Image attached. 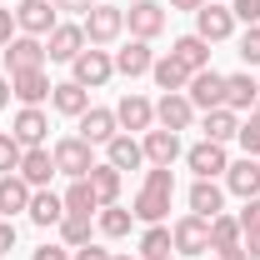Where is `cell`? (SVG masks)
I'll list each match as a JSON object with an SVG mask.
<instances>
[{"mask_svg":"<svg viewBox=\"0 0 260 260\" xmlns=\"http://www.w3.org/2000/svg\"><path fill=\"white\" fill-rule=\"evenodd\" d=\"M170 200H175V175H170V165H150V170H145V185H140L135 205H130V215L145 220V225H165Z\"/></svg>","mask_w":260,"mask_h":260,"instance_id":"6da1fadb","label":"cell"},{"mask_svg":"<svg viewBox=\"0 0 260 260\" xmlns=\"http://www.w3.org/2000/svg\"><path fill=\"white\" fill-rule=\"evenodd\" d=\"M80 25H85V40L105 50V45H115V40L125 35V10H120V5H110V0H95V5L85 10V20H80Z\"/></svg>","mask_w":260,"mask_h":260,"instance_id":"7a4b0ae2","label":"cell"},{"mask_svg":"<svg viewBox=\"0 0 260 260\" xmlns=\"http://www.w3.org/2000/svg\"><path fill=\"white\" fill-rule=\"evenodd\" d=\"M50 155H55V170L70 175V180H85L90 170H95V145H85L80 135H65L50 145Z\"/></svg>","mask_w":260,"mask_h":260,"instance_id":"3957f363","label":"cell"},{"mask_svg":"<svg viewBox=\"0 0 260 260\" xmlns=\"http://www.w3.org/2000/svg\"><path fill=\"white\" fill-rule=\"evenodd\" d=\"M70 70H75V75H70L75 85H85V90H100V85L115 75V55H110V50H100V45H85V50L70 60Z\"/></svg>","mask_w":260,"mask_h":260,"instance_id":"277c9868","label":"cell"},{"mask_svg":"<svg viewBox=\"0 0 260 260\" xmlns=\"http://www.w3.org/2000/svg\"><path fill=\"white\" fill-rule=\"evenodd\" d=\"M195 35H200L205 45H220V40H230V35H235V15H230V5H220V0H205V5L195 10Z\"/></svg>","mask_w":260,"mask_h":260,"instance_id":"5b68a950","label":"cell"},{"mask_svg":"<svg viewBox=\"0 0 260 260\" xmlns=\"http://www.w3.org/2000/svg\"><path fill=\"white\" fill-rule=\"evenodd\" d=\"M125 30H130V40H155L165 30V5L160 0H135L125 10Z\"/></svg>","mask_w":260,"mask_h":260,"instance_id":"8992f818","label":"cell"},{"mask_svg":"<svg viewBox=\"0 0 260 260\" xmlns=\"http://www.w3.org/2000/svg\"><path fill=\"white\" fill-rule=\"evenodd\" d=\"M10 135H15L25 150H35V145H45V140H50V115H45L40 105H20V110H15V120H10Z\"/></svg>","mask_w":260,"mask_h":260,"instance_id":"52a82bcc","label":"cell"},{"mask_svg":"<svg viewBox=\"0 0 260 260\" xmlns=\"http://www.w3.org/2000/svg\"><path fill=\"white\" fill-rule=\"evenodd\" d=\"M185 95H190L195 110H215V105H225V75L220 70H195L190 75V85H185Z\"/></svg>","mask_w":260,"mask_h":260,"instance_id":"ba28073f","label":"cell"},{"mask_svg":"<svg viewBox=\"0 0 260 260\" xmlns=\"http://www.w3.org/2000/svg\"><path fill=\"white\" fill-rule=\"evenodd\" d=\"M85 45H90V40H85V25H75V20H60L55 30L45 35V60H75Z\"/></svg>","mask_w":260,"mask_h":260,"instance_id":"9c48e42d","label":"cell"},{"mask_svg":"<svg viewBox=\"0 0 260 260\" xmlns=\"http://www.w3.org/2000/svg\"><path fill=\"white\" fill-rule=\"evenodd\" d=\"M170 240H175L180 255H205V250H210V220H200V215H180V220L170 225Z\"/></svg>","mask_w":260,"mask_h":260,"instance_id":"30bf717a","label":"cell"},{"mask_svg":"<svg viewBox=\"0 0 260 260\" xmlns=\"http://www.w3.org/2000/svg\"><path fill=\"white\" fill-rule=\"evenodd\" d=\"M190 120H195V105H190V95L185 90H170V95H160L155 100V125L160 130H190Z\"/></svg>","mask_w":260,"mask_h":260,"instance_id":"8fae6325","label":"cell"},{"mask_svg":"<svg viewBox=\"0 0 260 260\" xmlns=\"http://www.w3.org/2000/svg\"><path fill=\"white\" fill-rule=\"evenodd\" d=\"M15 25H20V35H40L45 40L60 20H55V5L50 0H20L15 5Z\"/></svg>","mask_w":260,"mask_h":260,"instance_id":"7c38bea8","label":"cell"},{"mask_svg":"<svg viewBox=\"0 0 260 260\" xmlns=\"http://www.w3.org/2000/svg\"><path fill=\"white\" fill-rule=\"evenodd\" d=\"M15 175H20L30 190H50V175H60V170H55V155H50V145H35V150H25Z\"/></svg>","mask_w":260,"mask_h":260,"instance_id":"4fadbf2b","label":"cell"},{"mask_svg":"<svg viewBox=\"0 0 260 260\" xmlns=\"http://www.w3.org/2000/svg\"><path fill=\"white\" fill-rule=\"evenodd\" d=\"M185 165L195 170V180H215V175H225L230 160H225V145H215V140H200L185 150Z\"/></svg>","mask_w":260,"mask_h":260,"instance_id":"5bb4252c","label":"cell"},{"mask_svg":"<svg viewBox=\"0 0 260 260\" xmlns=\"http://www.w3.org/2000/svg\"><path fill=\"white\" fill-rule=\"evenodd\" d=\"M120 135V120H115V110H105V105H90L85 115H80V140L85 145H110Z\"/></svg>","mask_w":260,"mask_h":260,"instance_id":"9a60e30c","label":"cell"},{"mask_svg":"<svg viewBox=\"0 0 260 260\" xmlns=\"http://www.w3.org/2000/svg\"><path fill=\"white\" fill-rule=\"evenodd\" d=\"M225 190L240 195V200H255V195H260V160H255V155L230 160V170H225Z\"/></svg>","mask_w":260,"mask_h":260,"instance_id":"2e32d148","label":"cell"},{"mask_svg":"<svg viewBox=\"0 0 260 260\" xmlns=\"http://www.w3.org/2000/svg\"><path fill=\"white\" fill-rule=\"evenodd\" d=\"M50 75H45V65L40 70H15L10 75V95L20 100V105H40V100H50Z\"/></svg>","mask_w":260,"mask_h":260,"instance_id":"e0dca14e","label":"cell"},{"mask_svg":"<svg viewBox=\"0 0 260 260\" xmlns=\"http://www.w3.org/2000/svg\"><path fill=\"white\" fill-rule=\"evenodd\" d=\"M140 150H145V165H175L180 160V135L150 125L145 135H140Z\"/></svg>","mask_w":260,"mask_h":260,"instance_id":"ac0fdd59","label":"cell"},{"mask_svg":"<svg viewBox=\"0 0 260 260\" xmlns=\"http://www.w3.org/2000/svg\"><path fill=\"white\" fill-rule=\"evenodd\" d=\"M5 65H10V75L15 70H40L45 65V40L40 35H15L5 45Z\"/></svg>","mask_w":260,"mask_h":260,"instance_id":"d6986e66","label":"cell"},{"mask_svg":"<svg viewBox=\"0 0 260 260\" xmlns=\"http://www.w3.org/2000/svg\"><path fill=\"white\" fill-rule=\"evenodd\" d=\"M225 105L235 110V115H245V110H255V105H260V80L250 75V70L225 75Z\"/></svg>","mask_w":260,"mask_h":260,"instance_id":"ffe728a7","label":"cell"},{"mask_svg":"<svg viewBox=\"0 0 260 260\" xmlns=\"http://www.w3.org/2000/svg\"><path fill=\"white\" fill-rule=\"evenodd\" d=\"M150 65H155L150 40H130V45H120V50H115V75H125V80H135V75H150Z\"/></svg>","mask_w":260,"mask_h":260,"instance_id":"44dd1931","label":"cell"},{"mask_svg":"<svg viewBox=\"0 0 260 260\" xmlns=\"http://www.w3.org/2000/svg\"><path fill=\"white\" fill-rule=\"evenodd\" d=\"M115 120H120V130H140V135H145V130L155 125V105L130 90V95H120V105H115Z\"/></svg>","mask_w":260,"mask_h":260,"instance_id":"7402d4cb","label":"cell"},{"mask_svg":"<svg viewBox=\"0 0 260 260\" xmlns=\"http://www.w3.org/2000/svg\"><path fill=\"white\" fill-rule=\"evenodd\" d=\"M105 165H115L120 175H125V170H140V165H145V150H140V140H135L130 130H120V135L105 145Z\"/></svg>","mask_w":260,"mask_h":260,"instance_id":"603a6c76","label":"cell"},{"mask_svg":"<svg viewBox=\"0 0 260 260\" xmlns=\"http://www.w3.org/2000/svg\"><path fill=\"white\" fill-rule=\"evenodd\" d=\"M220 210H225V190H220L215 180H195V185H190V215L215 220Z\"/></svg>","mask_w":260,"mask_h":260,"instance_id":"cb8c5ba5","label":"cell"},{"mask_svg":"<svg viewBox=\"0 0 260 260\" xmlns=\"http://www.w3.org/2000/svg\"><path fill=\"white\" fill-rule=\"evenodd\" d=\"M50 105H55L60 115H70V120H80V115L90 110V90H85V85H75V80H60V85L50 90Z\"/></svg>","mask_w":260,"mask_h":260,"instance_id":"d4e9b609","label":"cell"},{"mask_svg":"<svg viewBox=\"0 0 260 260\" xmlns=\"http://www.w3.org/2000/svg\"><path fill=\"white\" fill-rule=\"evenodd\" d=\"M200 130H205V140L225 145V140H235V135H240V115H235L230 105H215V110H205V120H200Z\"/></svg>","mask_w":260,"mask_h":260,"instance_id":"484cf974","label":"cell"},{"mask_svg":"<svg viewBox=\"0 0 260 260\" xmlns=\"http://www.w3.org/2000/svg\"><path fill=\"white\" fill-rule=\"evenodd\" d=\"M25 215H30V225L50 230V225H60V220H65V200H60L55 190H35V195H30V210H25Z\"/></svg>","mask_w":260,"mask_h":260,"instance_id":"4316f807","label":"cell"},{"mask_svg":"<svg viewBox=\"0 0 260 260\" xmlns=\"http://www.w3.org/2000/svg\"><path fill=\"white\" fill-rule=\"evenodd\" d=\"M30 185L20 180V175H0V220H10V215H20V210H30Z\"/></svg>","mask_w":260,"mask_h":260,"instance_id":"83f0119b","label":"cell"},{"mask_svg":"<svg viewBox=\"0 0 260 260\" xmlns=\"http://www.w3.org/2000/svg\"><path fill=\"white\" fill-rule=\"evenodd\" d=\"M150 75H155V85H160L165 95H170V90H185V85H190V70L175 60V55H155Z\"/></svg>","mask_w":260,"mask_h":260,"instance_id":"f1b7e54d","label":"cell"},{"mask_svg":"<svg viewBox=\"0 0 260 260\" xmlns=\"http://www.w3.org/2000/svg\"><path fill=\"white\" fill-rule=\"evenodd\" d=\"M85 180H90V190H95L100 210H105V205H120V170H115V165H95Z\"/></svg>","mask_w":260,"mask_h":260,"instance_id":"f546056e","label":"cell"},{"mask_svg":"<svg viewBox=\"0 0 260 260\" xmlns=\"http://www.w3.org/2000/svg\"><path fill=\"white\" fill-rule=\"evenodd\" d=\"M170 55H175V60L195 75V70H205V65H210V45H205L200 35H180V40L170 45Z\"/></svg>","mask_w":260,"mask_h":260,"instance_id":"4dcf8cb0","label":"cell"},{"mask_svg":"<svg viewBox=\"0 0 260 260\" xmlns=\"http://www.w3.org/2000/svg\"><path fill=\"white\" fill-rule=\"evenodd\" d=\"M240 240H245V230H240V220H235V215H225V210H220V215L210 220V250L220 255V250H235Z\"/></svg>","mask_w":260,"mask_h":260,"instance_id":"1f68e13d","label":"cell"},{"mask_svg":"<svg viewBox=\"0 0 260 260\" xmlns=\"http://www.w3.org/2000/svg\"><path fill=\"white\" fill-rule=\"evenodd\" d=\"M95 225H100L105 240H125L130 225H135V215H130L125 205H105V210H95Z\"/></svg>","mask_w":260,"mask_h":260,"instance_id":"d6a6232c","label":"cell"},{"mask_svg":"<svg viewBox=\"0 0 260 260\" xmlns=\"http://www.w3.org/2000/svg\"><path fill=\"white\" fill-rule=\"evenodd\" d=\"M175 240H170V225H145L140 235V260H170Z\"/></svg>","mask_w":260,"mask_h":260,"instance_id":"836d02e7","label":"cell"},{"mask_svg":"<svg viewBox=\"0 0 260 260\" xmlns=\"http://www.w3.org/2000/svg\"><path fill=\"white\" fill-rule=\"evenodd\" d=\"M60 200H65V215H95V210H100L90 180H70V190H65Z\"/></svg>","mask_w":260,"mask_h":260,"instance_id":"e575fe53","label":"cell"},{"mask_svg":"<svg viewBox=\"0 0 260 260\" xmlns=\"http://www.w3.org/2000/svg\"><path fill=\"white\" fill-rule=\"evenodd\" d=\"M60 245H65V250L90 245V215H65V220H60Z\"/></svg>","mask_w":260,"mask_h":260,"instance_id":"d590c367","label":"cell"},{"mask_svg":"<svg viewBox=\"0 0 260 260\" xmlns=\"http://www.w3.org/2000/svg\"><path fill=\"white\" fill-rule=\"evenodd\" d=\"M20 155H25V145H20L10 130H0V175H15V170H20Z\"/></svg>","mask_w":260,"mask_h":260,"instance_id":"8d00e7d4","label":"cell"},{"mask_svg":"<svg viewBox=\"0 0 260 260\" xmlns=\"http://www.w3.org/2000/svg\"><path fill=\"white\" fill-rule=\"evenodd\" d=\"M235 140H240L245 155H255V160H260V125H255V120H240V135H235Z\"/></svg>","mask_w":260,"mask_h":260,"instance_id":"74e56055","label":"cell"},{"mask_svg":"<svg viewBox=\"0 0 260 260\" xmlns=\"http://www.w3.org/2000/svg\"><path fill=\"white\" fill-rule=\"evenodd\" d=\"M240 55H245V65H260V25H245V35H240Z\"/></svg>","mask_w":260,"mask_h":260,"instance_id":"f35d334b","label":"cell"},{"mask_svg":"<svg viewBox=\"0 0 260 260\" xmlns=\"http://www.w3.org/2000/svg\"><path fill=\"white\" fill-rule=\"evenodd\" d=\"M230 15H235V20H245V25H260V0H235V5H230Z\"/></svg>","mask_w":260,"mask_h":260,"instance_id":"ab89813d","label":"cell"},{"mask_svg":"<svg viewBox=\"0 0 260 260\" xmlns=\"http://www.w3.org/2000/svg\"><path fill=\"white\" fill-rule=\"evenodd\" d=\"M235 220H240V230H260V195H255V200H245V210H240Z\"/></svg>","mask_w":260,"mask_h":260,"instance_id":"60d3db41","label":"cell"},{"mask_svg":"<svg viewBox=\"0 0 260 260\" xmlns=\"http://www.w3.org/2000/svg\"><path fill=\"white\" fill-rule=\"evenodd\" d=\"M15 35H20V25H15V10H0V50H5Z\"/></svg>","mask_w":260,"mask_h":260,"instance_id":"b9f144b4","label":"cell"},{"mask_svg":"<svg viewBox=\"0 0 260 260\" xmlns=\"http://www.w3.org/2000/svg\"><path fill=\"white\" fill-rule=\"evenodd\" d=\"M70 260H110V250L90 240V245H80V250H75V255H70Z\"/></svg>","mask_w":260,"mask_h":260,"instance_id":"7bdbcfd3","label":"cell"},{"mask_svg":"<svg viewBox=\"0 0 260 260\" xmlns=\"http://www.w3.org/2000/svg\"><path fill=\"white\" fill-rule=\"evenodd\" d=\"M50 5H55V10H65V15H85L95 0H50Z\"/></svg>","mask_w":260,"mask_h":260,"instance_id":"ee69618b","label":"cell"},{"mask_svg":"<svg viewBox=\"0 0 260 260\" xmlns=\"http://www.w3.org/2000/svg\"><path fill=\"white\" fill-rule=\"evenodd\" d=\"M10 250H15V225H10V220H0V260L10 255Z\"/></svg>","mask_w":260,"mask_h":260,"instance_id":"f6af8a7d","label":"cell"},{"mask_svg":"<svg viewBox=\"0 0 260 260\" xmlns=\"http://www.w3.org/2000/svg\"><path fill=\"white\" fill-rule=\"evenodd\" d=\"M30 260H70V250H65V245H40Z\"/></svg>","mask_w":260,"mask_h":260,"instance_id":"bcb514c9","label":"cell"},{"mask_svg":"<svg viewBox=\"0 0 260 260\" xmlns=\"http://www.w3.org/2000/svg\"><path fill=\"white\" fill-rule=\"evenodd\" d=\"M240 250L250 260H260V230H245V240H240Z\"/></svg>","mask_w":260,"mask_h":260,"instance_id":"7dc6e473","label":"cell"},{"mask_svg":"<svg viewBox=\"0 0 260 260\" xmlns=\"http://www.w3.org/2000/svg\"><path fill=\"white\" fill-rule=\"evenodd\" d=\"M200 5H205V0H170V10H190V15L200 10Z\"/></svg>","mask_w":260,"mask_h":260,"instance_id":"c3c4849f","label":"cell"},{"mask_svg":"<svg viewBox=\"0 0 260 260\" xmlns=\"http://www.w3.org/2000/svg\"><path fill=\"white\" fill-rule=\"evenodd\" d=\"M10 105V75H0V110Z\"/></svg>","mask_w":260,"mask_h":260,"instance_id":"681fc988","label":"cell"},{"mask_svg":"<svg viewBox=\"0 0 260 260\" xmlns=\"http://www.w3.org/2000/svg\"><path fill=\"white\" fill-rule=\"evenodd\" d=\"M220 260H250V255H245V250L235 245V250H220Z\"/></svg>","mask_w":260,"mask_h":260,"instance_id":"f907efd6","label":"cell"},{"mask_svg":"<svg viewBox=\"0 0 260 260\" xmlns=\"http://www.w3.org/2000/svg\"><path fill=\"white\" fill-rule=\"evenodd\" d=\"M250 120H255V125H260V105H255V110H250Z\"/></svg>","mask_w":260,"mask_h":260,"instance_id":"816d5d0a","label":"cell"},{"mask_svg":"<svg viewBox=\"0 0 260 260\" xmlns=\"http://www.w3.org/2000/svg\"><path fill=\"white\" fill-rule=\"evenodd\" d=\"M110 260H140V255H110Z\"/></svg>","mask_w":260,"mask_h":260,"instance_id":"f5cc1de1","label":"cell"},{"mask_svg":"<svg viewBox=\"0 0 260 260\" xmlns=\"http://www.w3.org/2000/svg\"><path fill=\"white\" fill-rule=\"evenodd\" d=\"M170 260H175V255H170Z\"/></svg>","mask_w":260,"mask_h":260,"instance_id":"db71d44e","label":"cell"},{"mask_svg":"<svg viewBox=\"0 0 260 260\" xmlns=\"http://www.w3.org/2000/svg\"><path fill=\"white\" fill-rule=\"evenodd\" d=\"M255 80H260V75H255Z\"/></svg>","mask_w":260,"mask_h":260,"instance_id":"11a10c76","label":"cell"}]
</instances>
